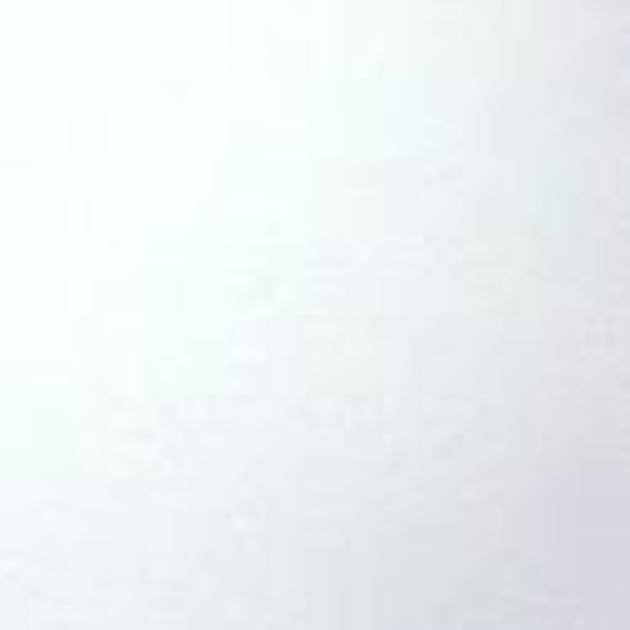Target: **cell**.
Wrapping results in <instances>:
<instances>
[{
    "label": "cell",
    "mask_w": 630,
    "mask_h": 630,
    "mask_svg": "<svg viewBox=\"0 0 630 630\" xmlns=\"http://www.w3.org/2000/svg\"><path fill=\"white\" fill-rule=\"evenodd\" d=\"M616 335H626V330H616ZM596 340H611V335H596ZM576 345H591V340H576ZM576 345H561V350H576ZM561 350H551V355H561ZM537 360H546V355H537ZM537 360H527V365H537ZM527 365H517V370H527ZM517 370H508V374H517ZM508 374H498V379H508ZM498 379H488V384H498ZM488 384H483V389H488ZM473 394H478V389H473ZM463 399H468V394H463ZM463 399H453V404H463ZM453 404H448V409H453ZM438 414H443V409H438ZM438 414H428V419H438ZM414 428H419V423H414ZM414 428H409V433H414ZM399 438H404V433H399ZM399 438H394V443H399ZM384 448H389V443H384ZM384 448H379V453H384ZM370 458H374V453H370ZM370 458H360V463H370ZM360 463H355V468H360ZM355 468H345V473H355ZM345 473H340V478H345ZM340 478H335V483H340ZM325 488H330V483H325ZM325 488H320V493H325ZM311 498H306V503H311ZM296 508H301V503H296ZM296 508H291V512H296ZM291 512H286V517H291ZM276 522H281V517H276Z\"/></svg>",
    "instance_id": "1"
}]
</instances>
